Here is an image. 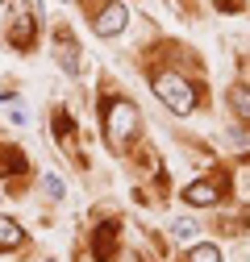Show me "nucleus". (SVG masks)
Returning <instances> with one entry per match:
<instances>
[{
  "label": "nucleus",
  "instance_id": "obj_1",
  "mask_svg": "<svg viewBox=\"0 0 250 262\" xmlns=\"http://www.w3.org/2000/svg\"><path fill=\"white\" fill-rule=\"evenodd\" d=\"M105 129H109V146L113 150H125L134 138H138V129H142V117L130 100H109L105 104Z\"/></svg>",
  "mask_w": 250,
  "mask_h": 262
},
{
  "label": "nucleus",
  "instance_id": "obj_2",
  "mask_svg": "<svg viewBox=\"0 0 250 262\" xmlns=\"http://www.w3.org/2000/svg\"><path fill=\"white\" fill-rule=\"evenodd\" d=\"M154 96H159L171 113H179V117H187L196 108L192 83H183V75H175V71H154Z\"/></svg>",
  "mask_w": 250,
  "mask_h": 262
},
{
  "label": "nucleus",
  "instance_id": "obj_3",
  "mask_svg": "<svg viewBox=\"0 0 250 262\" xmlns=\"http://www.w3.org/2000/svg\"><path fill=\"white\" fill-rule=\"evenodd\" d=\"M117 237H121V225H117V221H105V225H96V242H92V258H96V262H113Z\"/></svg>",
  "mask_w": 250,
  "mask_h": 262
},
{
  "label": "nucleus",
  "instance_id": "obj_4",
  "mask_svg": "<svg viewBox=\"0 0 250 262\" xmlns=\"http://www.w3.org/2000/svg\"><path fill=\"white\" fill-rule=\"evenodd\" d=\"M13 42L21 50L34 46V9H29V0H17V13H13Z\"/></svg>",
  "mask_w": 250,
  "mask_h": 262
},
{
  "label": "nucleus",
  "instance_id": "obj_5",
  "mask_svg": "<svg viewBox=\"0 0 250 262\" xmlns=\"http://www.w3.org/2000/svg\"><path fill=\"white\" fill-rule=\"evenodd\" d=\"M54 54H58V62H62L67 75H79V50H75L71 29H58V34H54Z\"/></svg>",
  "mask_w": 250,
  "mask_h": 262
},
{
  "label": "nucleus",
  "instance_id": "obj_6",
  "mask_svg": "<svg viewBox=\"0 0 250 262\" xmlns=\"http://www.w3.org/2000/svg\"><path fill=\"white\" fill-rule=\"evenodd\" d=\"M92 29H96L100 38H113V34H121V29H125V9L117 5V0H113V5H105V9L96 13V21H92Z\"/></svg>",
  "mask_w": 250,
  "mask_h": 262
},
{
  "label": "nucleus",
  "instance_id": "obj_7",
  "mask_svg": "<svg viewBox=\"0 0 250 262\" xmlns=\"http://www.w3.org/2000/svg\"><path fill=\"white\" fill-rule=\"evenodd\" d=\"M183 200L187 204H192V208H209V204H217V200H221V179H200V183H192V187H187L183 191Z\"/></svg>",
  "mask_w": 250,
  "mask_h": 262
},
{
  "label": "nucleus",
  "instance_id": "obj_8",
  "mask_svg": "<svg viewBox=\"0 0 250 262\" xmlns=\"http://www.w3.org/2000/svg\"><path fill=\"white\" fill-rule=\"evenodd\" d=\"M21 242H25L21 225L9 221V216H0V250H13V246H21Z\"/></svg>",
  "mask_w": 250,
  "mask_h": 262
},
{
  "label": "nucleus",
  "instance_id": "obj_9",
  "mask_svg": "<svg viewBox=\"0 0 250 262\" xmlns=\"http://www.w3.org/2000/svg\"><path fill=\"white\" fill-rule=\"evenodd\" d=\"M230 108H234V117L238 121H250V88H230Z\"/></svg>",
  "mask_w": 250,
  "mask_h": 262
},
{
  "label": "nucleus",
  "instance_id": "obj_10",
  "mask_svg": "<svg viewBox=\"0 0 250 262\" xmlns=\"http://www.w3.org/2000/svg\"><path fill=\"white\" fill-rule=\"evenodd\" d=\"M187 262H221V250L217 246H192L187 250Z\"/></svg>",
  "mask_w": 250,
  "mask_h": 262
},
{
  "label": "nucleus",
  "instance_id": "obj_11",
  "mask_svg": "<svg viewBox=\"0 0 250 262\" xmlns=\"http://www.w3.org/2000/svg\"><path fill=\"white\" fill-rule=\"evenodd\" d=\"M171 233H175L179 242H187V237H196V221H187V216H179V221H171Z\"/></svg>",
  "mask_w": 250,
  "mask_h": 262
},
{
  "label": "nucleus",
  "instance_id": "obj_12",
  "mask_svg": "<svg viewBox=\"0 0 250 262\" xmlns=\"http://www.w3.org/2000/svg\"><path fill=\"white\" fill-rule=\"evenodd\" d=\"M71 129H75L71 117H67V113H58V142H62V146H71Z\"/></svg>",
  "mask_w": 250,
  "mask_h": 262
},
{
  "label": "nucleus",
  "instance_id": "obj_13",
  "mask_svg": "<svg viewBox=\"0 0 250 262\" xmlns=\"http://www.w3.org/2000/svg\"><path fill=\"white\" fill-rule=\"evenodd\" d=\"M46 191H50V200H58V195H62V179L58 175H46Z\"/></svg>",
  "mask_w": 250,
  "mask_h": 262
},
{
  "label": "nucleus",
  "instance_id": "obj_14",
  "mask_svg": "<svg viewBox=\"0 0 250 262\" xmlns=\"http://www.w3.org/2000/svg\"><path fill=\"white\" fill-rule=\"evenodd\" d=\"M217 9H225V13H238V9H242V0H217Z\"/></svg>",
  "mask_w": 250,
  "mask_h": 262
}]
</instances>
